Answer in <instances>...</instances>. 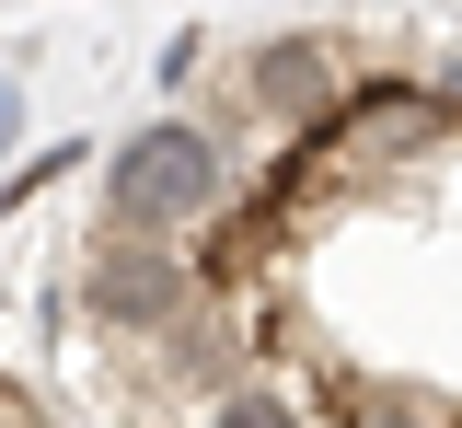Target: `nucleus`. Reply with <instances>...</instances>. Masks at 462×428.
<instances>
[{"label":"nucleus","instance_id":"nucleus-4","mask_svg":"<svg viewBox=\"0 0 462 428\" xmlns=\"http://www.w3.org/2000/svg\"><path fill=\"white\" fill-rule=\"evenodd\" d=\"M12 127H23V93H12V81H0V151H12Z\"/></svg>","mask_w":462,"mask_h":428},{"label":"nucleus","instance_id":"nucleus-1","mask_svg":"<svg viewBox=\"0 0 462 428\" xmlns=\"http://www.w3.org/2000/svg\"><path fill=\"white\" fill-rule=\"evenodd\" d=\"M231 185H243V174H231V151L197 116H151L127 151H116V209H105V220H116V232H151V244H185Z\"/></svg>","mask_w":462,"mask_h":428},{"label":"nucleus","instance_id":"nucleus-2","mask_svg":"<svg viewBox=\"0 0 462 428\" xmlns=\"http://www.w3.org/2000/svg\"><path fill=\"white\" fill-rule=\"evenodd\" d=\"M197 302V266H185V244H151V232H93V255H81V312L105 324L116 348H151L173 312Z\"/></svg>","mask_w":462,"mask_h":428},{"label":"nucleus","instance_id":"nucleus-3","mask_svg":"<svg viewBox=\"0 0 462 428\" xmlns=\"http://www.w3.org/2000/svg\"><path fill=\"white\" fill-rule=\"evenodd\" d=\"M208 428H312V417H300V394H289L278 370H243L220 405H208Z\"/></svg>","mask_w":462,"mask_h":428}]
</instances>
